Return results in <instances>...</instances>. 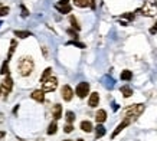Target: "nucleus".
<instances>
[{
	"instance_id": "6",
	"label": "nucleus",
	"mask_w": 157,
	"mask_h": 141,
	"mask_svg": "<svg viewBox=\"0 0 157 141\" xmlns=\"http://www.w3.org/2000/svg\"><path fill=\"white\" fill-rule=\"evenodd\" d=\"M75 94H77L78 98L84 100V98L89 94V84H88V82H79L78 85H77Z\"/></svg>"
},
{
	"instance_id": "38",
	"label": "nucleus",
	"mask_w": 157,
	"mask_h": 141,
	"mask_svg": "<svg viewBox=\"0 0 157 141\" xmlns=\"http://www.w3.org/2000/svg\"><path fill=\"white\" fill-rule=\"evenodd\" d=\"M64 141H72V140H64Z\"/></svg>"
},
{
	"instance_id": "10",
	"label": "nucleus",
	"mask_w": 157,
	"mask_h": 141,
	"mask_svg": "<svg viewBox=\"0 0 157 141\" xmlns=\"http://www.w3.org/2000/svg\"><path fill=\"white\" fill-rule=\"evenodd\" d=\"M30 98L35 100L36 102H43V101H45V92H43L42 89H36V91H33V92L30 94Z\"/></svg>"
},
{
	"instance_id": "15",
	"label": "nucleus",
	"mask_w": 157,
	"mask_h": 141,
	"mask_svg": "<svg viewBox=\"0 0 157 141\" xmlns=\"http://www.w3.org/2000/svg\"><path fill=\"white\" fill-rule=\"evenodd\" d=\"M16 46H17V42H16L15 39H12V40H10V48H9V53H7V59H6V61H10V59H12V56H13V53H15V50H16Z\"/></svg>"
},
{
	"instance_id": "18",
	"label": "nucleus",
	"mask_w": 157,
	"mask_h": 141,
	"mask_svg": "<svg viewBox=\"0 0 157 141\" xmlns=\"http://www.w3.org/2000/svg\"><path fill=\"white\" fill-rule=\"evenodd\" d=\"M69 23H71L72 29H75L77 32H79V30H81V26H79L78 19H77V17H75L74 15H71V16H69Z\"/></svg>"
},
{
	"instance_id": "40",
	"label": "nucleus",
	"mask_w": 157,
	"mask_h": 141,
	"mask_svg": "<svg viewBox=\"0 0 157 141\" xmlns=\"http://www.w3.org/2000/svg\"><path fill=\"white\" fill-rule=\"evenodd\" d=\"M0 7H1V3H0Z\"/></svg>"
},
{
	"instance_id": "12",
	"label": "nucleus",
	"mask_w": 157,
	"mask_h": 141,
	"mask_svg": "<svg viewBox=\"0 0 157 141\" xmlns=\"http://www.w3.org/2000/svg\"><path fill=\"white\" fill-rule=\"evenodd\" d=\"M52 117H53L55 121H58L62 117V105L61 104H55L52 106Z\"/></svg>"
},
{
	"instance_id": "9",
	"label": "nucleus",
	"mask_w": 157,
	"mask_h": 141,
	"mask_svg": "<svg viewBox=\"0 0 157 141\" xmlns=\"http://www.w3.org/2000/svg\"><path fill=\"white\" fill-rule=\"evenodd\" d=\"M98 104H100V94L98 92H92L89 95V98H88V105L91 108H97Z\"/></svg>"
},
{
	"instance_id": "17",
	"label": "nucleus",
	"mask_w": 157,
	"mask_h": 141,
	"mask_svg": "<svg viewBox=\"0 0 157 141\" xmlns=\"http://www.w3.org/2000/svg\"><path fill=\"white\" fill-rule=\"evenodd\" d=\"M120 91H121V94H122V97H124V98H130V97L133 95V89H131L128 85L121 86V88H120Z\"/></svg>"
},
{
	"instance_id": "2",
	"label": "nucleus",
	"mask_w": 157,
	"mask_h": 141,
	"mask_svg": "<svg viewBox=\"0 0 157 141\" xmlns=\"http://www.w3.org/2000/svg\"><path fill=\"white\" fill-rule=\"evenodd\" d=\"M147 17H154L157 15V0H146L144 4L136 12Z\"/></svg>"
},
{
	"instance_id": "41",
	"label": "nucleus",
	"mask_w": 157,
	"mask_h": 141,
	"mask_svg": "<svg viewBox=\"0 0 157 141\" xmlns=\"http://www.w3.org/2000/svg\"><path fill=\"white\" fill-rule=\"evenodd\" d=\"M0 25H1V23H0Z\"/></svg>"
},
{
	"instance_id": "25",
	"label": "nucleus",
	"mask_w": 157,
	"mask_h": 141,
	"mask_svg": "<svg viewBox=\"0 0 157 141\" xmlns=\"http://www.w3.org/2000/svg\"><path fill=\"white\" fill-rule=\"evenodd\" d=\"M0 73H1V75H9V61H4V62L1 64Z\"/></svg>"
},
{
	"instance_id": "22",
	"label": "nucleus",
	"mask_w": 157,
	"mask_h": 141,
	"mask_svg": "<svg viewBox=\"0 0 157 141\" xmlns=\"http://www.w3.org/2000/svg\"><path fill=\"white\" fill-rule=\"evenodd\" d=\"M75 112H72V111H66V114H65V120L68 121V124H72L74 121H75Z\"/></svg>"
},
{
	"instance_id": "1",
	"label": "nucleus",
	"mask_w": 157,
	"mask_h": 141,
	"mask_svg": "<svg viewBox=\"0 0 157 141\" xmlns=\"http://www.w3.org/2000/svg\"><path fill=\"white\" fill-rule=\"evenodd\" d=\"M35 69V62L30 56H22L17 61V70L22 76H29Z\"/></svg>"
},
{
	"instance_id": "26",
	"label": "nucleus",
	"mask_w": 157,
	"mask_h": 141,
	"mask_svg": "<svg viewBox=\"0 0 157 141\" xmlns=\"http://www.w3.org/2000/svg\"><path fill=\"white\" fill-rule=\"evenodd\" d=\"M9 12H10V9H9L7 6H1V7H0V17L7 16V15H9Z\"/></svg>"
},
{
	"instance_id": "33",
	"label": "nucleus",
	"mask_w": 157,
	"mask_h": 141,
	"mask_svg": "<svg viewBox=\"0 0 157 141\" xmlns=\"http://www.w3.org/2000/svg\"><path fill=\"white\" fill-rule=\"evenodd\" d=\"M64 4H69V0H59L56 6H64Z\"/></svg>"
},
{
	"instance_id": "39",
	"label": "nucleus",
	"mask_w": 157,
	"mask_h": 141,
	"mask_svg": "<svg viewBox=\"0 0 157 141\" xmlns=\"http://www.w3.org/2000/svg\"><path fill=\"white\" fill-rule=\"evenodd\" d=\"M0 95H1V89H0Z\"/></svg>"
},
{
	"instance_id": "21",
	"label": "nucleus",
	"mask_w": 157,
	"mask_h": 141,
	"mask_svg": "<svg viewBox=\"0 0 157 141\" xmlns=\"http://www.w3.org/2000/svg\"><path fill=\"white\" fill-rule=\"evenodd\" d=\"M120 78H121V81H130V79L133 78V72H131V70H128V69L121 70Z\"/></svg>"
},
{
	"instance_id": "5",
	"label": "nucleus",
	"mask_w": 157,
	"mask_h": 141,
	"mask_svg": "<svg viewBox=\"0 0 157 141\" xmlns=\"http://www.w3.org/2000/svg\"><path fill=\"white\" fill-rule=\"evenodd\" d=\"M12 88H13V79H12L9 75H6V78L1 81V85H0V89H1L3 95H4V97H7V95L10 94Z\"/></svg>"
},
{
	"instance_id": "23",
	"label": "nucleus",
	"mask_w": 157,
	"mask_h": 141,
	"mask_svg": "<svg viewBox=\"0 0 157 141\" xmlns=\"http://www.w3.org/2000/svg\"><path fill=\"white\" fill-rule=\"evenodd\" d=\"M49 76H52V68H46V69L43 70V73H42V76H40V82H43V81L48 79Z\"/></svg>"
},
{
	"instance_id": "8",
	"label": "nucleus",
	"mask_w": 157,
	"mask_h": 141,
	"mask_svg": "<svg viewBox=\"0 0 157 141\" xmlns=\"http://www.w3.org/2000/svg\"><path fill=\"white\" fill-rule=\"evenodd\" d=\"M130 124H131V121H130V120H125V118H124V120H122V121H121V122H120V124L117 125V128L114 130V133L111 134V138H116L118 134H120V133H121V131H122L125 127H128Z\"/></svg>"
},
{
	"instance_id": "31",
	"label": "nucleus",
	"mask_w": 157,
	"mask_h": 141,
	"mask_svg": "<svg viewBox=\"0 0 157 141\" xmlns=\"http://www.w3.org/2000/svg\"><path fill=\"white\" fill-rule=\"evenodd\" d=\"M28 16H29V10L25 6H22V17H28Z\"/></svg>"
},
{
	"instance_id": "16",
	"label": "nucleus",
	"mask_w": 157,
	"mask_h": 141,
	"mask_svg": "<svg viewBox=\"0 0 157 141\" xmlns=\"http://www.w3.org/2000/svg\"><path fill=\"white\" fill-rule=\"evenodd\" d=\"M104 135H105V128H104L102 124H98V125L95 127V138L98 140V138H101V137H104Z\"/></svg>"
},
{
	"instance_id": "13",
	"label": "nucleus",
	"mask_w": 157,
	"mask_h": 141,
	"mask_svg": "<svg viewBox=\"0 0 157 141\" xmlns=\"http://www.w3.org/2000/svg\"><path fill=\"white\" fill-rule=\"evenodd\" d=\"M79 128L84 131V133H91L92 130H94V127H92V122L91 121H81V124H79Z\"/></svg>"
},
{
	"instance_id": "11",
	"label": "nucleus",
	"mask_w": 157,
	"mask_h": 141,
	"mask_svg": "<svg viewBox=\"0 0 157 141\" xmlns=\"http://www.w3.org/2000/svg\"><path fill=\"white\" fill-rule=\"evenodd\" d=\"M95 121L97 124H102L107 121V111L105 109H98L97 114H95Z\"/></svg>"
},
{
	"instance_id": "4",
	"label": "nucleus",
	"mask_w": 157,
	"mask_h": 141,
	"mask_svg": "<svg viewBox=\"0 0 157 141\" xmlns=\"http://www.w3.org/2000/svg\"><path fill=\"white\" fill-rule=\"evenodd\" d=\"M58 88V78L55 76H49L48 79H45L42 82V91L43 92H52Z\"/></svg>"
},
{
	"instance_id": "14",
	"label": "nucleus",
	"mask_w": 157,
	"mask_h": 141,
	"mask_svg": "<svg viewBox=\"0 0 157 141\" xmlns=\"http://www.w3.org/2000/svg\"><path fill=\"white\" fill-rule=\"evenodd\" d=\"M56 131H58V122L53 120L49 125H48V130H46V133H48V135H53V134H56Z\"/></svg>"
},
{
	"instance_id": "36",
	"label": "nucleus",
	"mask_w": 157,
	"mask_h": 141,
	"mask_svg": "<svg viewBox=\"0 0 157 141\" xmlns=\"http://www.w3.org/2000/svg\"><path fill=\"white\" fill-rule=\"evenodd\" d=\"M36 141H45V140H43V138H38V140H36Z\"/></svg>"
},
{
	"instance_id": "7",
	"label": "nucleus",
	"mask_w": 157,
	"mask_h": 141,
	"mask_svg": "<svg viewBox=\"0 0 157 141\" xmlns=\"http://www.w3.org/2000/svg\"><path fill=\"white\" fill-rule=\"evenodd\" d=\"M61 95H62L64 101L69 102V101L74 98V89H72L69 85H64V86L61 88Z\"/></svg>"
},
{
	"instance_id": "29",
	"label": "nucleus",
	"mask_w": 157,
	"mask_h": 141,
	"mask_svg": "<svg viewBox=\"0 0 157 141\" xmlns=\"http://www.w3.org/2000/svg\"><path fill=\"white\" fill-rule=\"evenodd\" d=\"M66 32H68V35L71 36V37H74V39H78V32H75L74 29H68Z\"/></svg>"
},
{
	"instance_id": "37",
	"label": "nucleus",
	"mask_w": 157,
	"mask_h": 141,
	"mask_svg": "<svg viewBox=\"0 0 157 141\" xmlns=\"http://www.w3.org/2000/svg\"><path fill=\"white\" fill-rule=\"evenodd\" d=\"M77 141H85V140H82V138H78V140H77Z\"/></svg>"
},
{
	"instance_id": "20",
	"label": "nucleus",
	"mask_w": 157,
	"mask_h": 141,
	"mask_svg": "<svg viewBox=\"0 0 157 141\" xmlns=\"http://www.w3.org/2000/svg\"><path fill=\"white\" fill-rule=\"evenodd\" d=\"M13 33H15V36H17L19 39H26V37L32 36V33L29 30H15Z\"/></svg>"
},
{
	"instance_id": "32",
	"label": "nucleus",
	"mask_w": 157,
	"mask_h": 141,
	"mask_svg": "<svg viewBox=\"0 0 157 141\" xmlns=\"http://www.w3.org/2000/svg\"><path fill=\"white\" fill-rule=\"evenodd\" d=\"M149 32H150V35H156V33H157V22H156V25H154V26H151V28H150V30H149Z\"/></svg>"
},
{
	"instance_id": "35",
	"label": "nucleus",
	"mask_w": 157,
	"mask_h": 141,
	"mask_svg": "<svg viewBox=\"0 0 157 141\" xmlns=\"http://www.w3.org/2000/svg\"><path fill=\"white\" fill-rule=\"evenodd\" d=\"M4 137H6V133H4V131H0V140L4 138Z\"/></svg>"
},
{
	"instance_id": "30",
	"label": "nucleus",
	"mask_w": 157,
	"mask_h": 141,
	"mask_svg": "<svg viewBox=\"0 0 157 141\" xmlns=\"http://www.w3.org/2000/svg\"><path fill=\"white\" fill-rule=\"evenodd\" d=\"M121 17L128 19V20H133V19H134V13H133V15H131V13H124V15H121Z\"/></svg>"
},
{
	"instance_id": "19",
	"label": "nucleus",
	"mask_w": 157,
	"mask_h": 141,
	"mask_svg": "<svg viewBox=\"0 0 157 141\" xmlns=\"http://www.w3.org/2000/svg\"><path fill=\"white\" fill-rule=\"evenodd\" d=\"M56 9H58V10H59V13H62V15H68V13H71V12H72V7H71V4L56 6Z\"/></svg>"
},
{
	"instance_id": "24",
	"label": "nucleus",
	"mask_w": 157,
	"mask_h": 141,
	"mask_svg": "<svg viewBox=\"0 0 157 141\" xmlns=\"http://www.w3.org/2000/svg\"><path fill=\"white\" fill-rule=\"evenodd\" d=\"M74 4L77 7H88L89 6V0H74Z\"/></svg>"
},
{
	"instance_id": "27",
	"label": "nucleus",
	"mask_w": 157,
	"mask_h": 141,
	"mask_svg": "<svg viewBox=\"0 0 157 141\" xmlns=\"http://www.w3.org/2000/svg\"><path fill=\"white\" fill-rule=\"evenodd\" d=\"M68 45H74V46H77V48H81V49H84V48H86L84 43H79L77 40H72V42H68Z\"/></svg>"
},
{
	"instance_id": "34",
	"label": "nucleus",
	"mask_w": 157,
	"mask_h": 141,
	"mask_svg": "<svg viewBox=\"0 0 157 141\" xmlns=\"http://www.w3.org/2000/svg\"><path fill=\"white\" fill-rule=\"evenodd\" d=\"M42 52H43V56H45V58H48V49H46L45 46L42 48Z\"/></svg>"
},
{
	"instance_id": "3",
	"label": "nucleus",
	"mask_w": 157,
	"mask_h": 141,
	"mask_svg": "<svg viewBox=\"0 0 157 141\" xmlns=\"http://www.w3.org/2000/svg\"><path fill=\"white\" fill-rule=\"evenodd\" d=\"M144 108H146L144 104H134V105H130L128 108H125V111H124L125 120H130V121L137 120V118L143 114Z\"/></svg>"
},
{
	"instance_id": "28",
	"label": "nucleus",
	"mask_w": 157,
	"mask_h": 141,
	"mask_svg": "<svg viewBox=\"0 0 157 141\" xmlns=\"http://www.w3.org/2000/svg\"><path fill=\"white\" fill-rule=\"evenodd\" d=\"M64 131H65L66 134L72 133V131H74V125H72V124H66V125L64 127Z\"/></svg>"
}]
</instances>
